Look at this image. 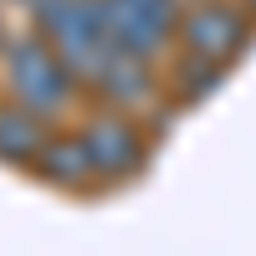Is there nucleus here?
Masks as SVG:
<instances>
[{
    "label": "nucleus",
    "instance_id": "nucleus-1",
    "mask_svg": "<svg viewBox=\"0 0 256 256\" xmlns=\"http://www.w3.org/2000/svg\"><path fill=\"white\" fill-rule=\"evenodd\" d=\"M0 92L26 102L31 113H41L46 123H72V113L82 108V82L67 62L56 56V46L41 31L16 36L6 56H0Z\"/></svg>",
    "mask_w": 256,
    "mask_h": 256
},
{
    "label": "nucleus",
    "instance_id": "nucleus-2",
    "mask_svg": "<svg viewBox=\"0 0 256 256\" xmlns=\"http://www.w3.org/2000/svg\"><path fill=\"white\" fill-rule=\"evenodd\" d=\"M26 16H31V31H41L56 46V56L77 72L82 88H92V77L108 67V56L118 52L108 26H102L98 0H31Z\"/></svg>",
    "mask_w": 256,
    "mask_h": 256
},
{
    "label": "nucleus",
    "instance_id": "nucleus-3",
    "mask_svg": "<svg viewBox=\"0 0 256 256\" xmlns=\"http://www.w3.org/2000/svg\"><path fill=\"white\" fill-rule=\"evenodd\" d=\"M77 134L88 144V154L98 164L102 184H123L134 180L144 159H148V134H144V118L123 113V108H108V102H92L88 113L77 118Z\"/></svg>",
    "mask_w": 256,
    "mask_h": 256
},
{
    "label": "nucleus",
    "instance_id": "nucleus-4",
    "mask_svg": "<svg viewBox=\"0 0 256 256\" xmlns=\"http://www.w3.org/2000/svg\"><path fill=\"white\" fill-rule=\"evenodd\" d=\"M251 36H256V20L246 16V6H236V0H190L180 10L174 46L230 67V62L251 46Z\"/></svg>",
    "mask_w": 256,
    "mask_h": 256
},
{
    "label": "nucleus",
    "instance_id": "nucleus-5",
    "mask_svg": "<svg viewBox=\"0 0 256 256\" xmlns=\"http://www.w3.org/2000/svg\"><path fill=\"white\" fill-rule=\"evenodd\" d=\"M98 10H102V26H108L118 52H134V56H148V62H169L174 26H180L174 10L148 6V0H98Z\"/></svg>",
    "mask_w": 256,
    "mask_h": 256
},
{
    "label": "nucleus",
    "instance_id": "nucleus-6",
    "mask_svg": "<svg viewBox=\"0 0 256 256\" xmlns=\"http://www.w3.org/2000/svg\"><path fill=\"white\" fill-rule=\"evenodd\" d=\"M88 98H92V102H108V108H123V113H134V118H144V113L159 108V98H164V77L154 72V62H148V56L113 52L108 67L92 77Z\"/></svg>",
    "mask_w": 256,
    "mask_h": 256
},
{
    "label": "nucleus",
    "instance_id": "nucleus-7",
    "mask_svg": "<svg viewBox=\"0 0 256 256\" xmlns=\"http://www.w3.org/2000/svg\"><path fill=\"white\" fill-rule=\"evenodd\" d=\"M31 174L41 184L62 190V195H92V190H102V174H98V164L88 154V144H82V134H77V128L67 134L62 123L46 134V144H41V154L31 164Z\"/></svg>",
    "mask_w": 256,
    "mask_h": 256
},
{
    "label": "nucleus",
    "instance_id": "nucleus-8",
    "mask_svg": "<svg viewBox=\"0 0 256 256\" xmlns=\"http://www.w3.org/2000/svg\"><path fill=\"white\" fill-rule=\"evenodd\" d=\"M52 128H56V123H46L41 113H31L26 102H16V98L0 92V164L31 169Z\"/></svg>",
    "mask_w": 256,
    "mask_h": 256
},
{
    "label": "nucleus",
    "instance_id": "nucleus-9",
    "mask_svg": "<svg viewBox=\"0 0 256 256\" xmlns=\"http://www.w3.org/2000/svg\"><path fill=\"white\" fill-rule=\"evenodd\" d=\"M226 77V67L220 62H205V56H195V52H169V77H164V92L174 98V102H195V98H205L216 82Z\"/></svg>",
    "mask_w": 256,
    "mask_h": 256
},
{
    "label": "nucleus",
    "instance_id": "nucleus-10",
    "mask_svg": "<svg viewBox=\"0 0 256 256\" xmlns=\"http://www.w3.org/2000/svg\"><path fill=\"white\" fill-rule=\"evenodd\" d=\"M6 46H10V36H6V26H0V56H6Z\"/></svg>",
    "mask_w": 256,
    "mask_h": 256
},
{
    "label": "nucleus",
    "instance_id": "nucleus-11",
    "mask_svg": "<svg viewBox=\"0 0 256 256\" xmlns=\"http://www.w3.org/2000/svg\"><path fill=\"white\" fill-rule=\"evenodd\" d=\"M241 6H246V16H251V20H256V0H241Z\"/></svg>",
    "mask_w": 256,
    "mask_h": 256
},
{
    "label": "nucleus",
    "instance_id": "nucleus-12",
    "mask_svg": "<svg viewBox=\"0 0 256 256\" xmlns=\"http://www.w3.org/2000/svg\"><path fill=\"white\" fill-rule=\"evenodd\" d=\"M10 6H20V10H26V6H31V0H10Z\"/></svg>",
    "mask_w": 256,
    "mask_h": 256
}]
</instances>
